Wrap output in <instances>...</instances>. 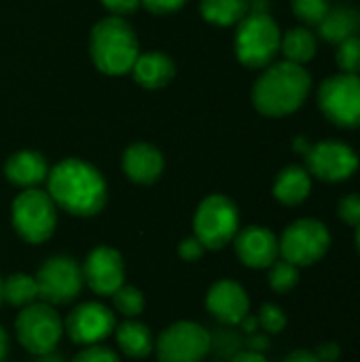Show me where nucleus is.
<instances>
[{
  "label": "nucleus",
  "instance_id": "f8f14e48",
  "mask_svg": "<svg viewBox=\"0 0 360 362\" xmlns=\"http://www.w3.org/2000/svg\"><path fill=\"white\" fill-rule=\"evenodd\" d=\"M303 159H306V170L310 172L312 178L331 185L346 182L359 172L360 165L356 151L342 140H323L310 144Z\"/></svg>",
  "mask_w": 360,
  "mask_h": 362
},
{
  "label": "nucleus",
  "instance_id": "f704fd0d",
  "mask_svg": "<svg viewBox=\"0 0 360 362\" xmlns=\"http://www.w3.org/2000/svg\"><path fill=\"white\" fill-rule=\"evenodd\" d=\"M104 8L110 11V15L115 17H125V15H132L138 6H140V0H100Z\"/></svg>",
  "mask_w": 360,
  "mask_h": 362
},
{
  "label": "nucleus",
  "instance_id": "412c9836",
  "mask_svg": "<svg viewBox=\"0 0 360 362\" xmlns=\"http://www.w3.org/2000/svg\"><path fill=\"white\" fill-rule=\"evenodd\" d=\"M316 28L327 42L339 45L342 40L360 34V11L356 6H348V4L331 6L325 19Z\"/></svg>",
  "mask_w": 360,
  "mask_h": 362
},
{
  "label": "nucleus",
  "instance_id": "a18cd8bd",
  "mask_svg": "<svg viewBox=\"0 0 360 362\" xmlns=\"http://www.w3.org/2000/svg\"><path fill=\"white\" fill-rule=\"evenodd\" d=\"M0 303H2V280H0Z\"/></svg>",
  "mask_w": 360,
  "mask_h": 362
},
{
  "label": "nucleus",
  "instance_id": "4be33fe9",
  "mask_svg": "<svg viewBox=\"0 0 360 362\" xmlns=\"http://www.w3.org/2000/svg\"><path fill=\"white\" fill-rule=\"evenodd\" d=\"M115 337L121 352L129 358H146L155 350V339L151 329L134 318H127L125 322L115 327Z\"/></svg>",
  "mask_w": 360,
  "mask_h": 362
},
{
  "label": "nucleus",
  "instance_id": "72a5a7b5",
  "mask_svg": "<svg viewBox=\"0 0 360 362\" xmlns=\"http://www.w3.org/2000/svg\"><path fill=\"white\" fill-rule=\"evenodd\" d=\"M187 0H140V4H144L151 13L155 15H170L176 13L178 8H182Z\"/></svg>",
  "mask_w": 360,
  "mask_h": 362
},
{
  "label": "nucleus",
  "instance_id": "4468645a",
  "mask_svg": "<svg viewBox=\"0 0 360 362\" xmlns=\"http://www.w3.org/2000/svg\"><path fill=\"white\" fill-rule=\"evenodd\" d=\"M85 284L102 297H112L125 284V263L119 250L110 246L93 248L83 263Z\"/></svg>",
  "mask_w": 360,
  "mask_h": 362
},
{
  "label": "nucleus",
  "instance_id": "39448f33",
  "mask_svg": "<svg viewBox=\"0 0 360 362\" xmlns=\"http://www.w3.org/2000/svg\"><path fill=\"white\" fill-rule=\"evenodd\" d=\"M11 221L15 233L28 244L47 242L57 225V206L47 191L23 189L11 206Z\"/></svg>",
  "mask_w": 360,
  "mask_h": 362
},
{
  "label": "nucleus",
  "instance_id": "0eeeda50",
  "mask_svg": "<svg viewBox=\"0 0 360 362\" xmlns=\"http://www.w3.org/2000/svg\"><path fill=\"white\" fill-rule=\"evenodd\" d=\"M318 108L325 119L342 129L360 127V74L337 72L318 87Z\"/></svg>",
  "mask_w": 360,
  "mask_h": 362
},
{
  "label": "nucleus",
  "instance_id": "5701e85b",
  "mask_svg": "<svg viewBox=\"0 0 360 362\" xmlns=\"http://www.w3.org/2000/svg\"><path fill=\"white\" fill-rule=\"evenodd\" d=\"M280 51L286 62L306 66L308 62H312L316 57L318 38L308 25H299V28H293L286 34H282Z\"/></svg>",
  "mask_w": 360,
  "mask_h": 362
},
{
  "label": "nucleus",
  "instance_id": "9b49d317",
  "mask_svg": "<svg viewBox=\"0 0 360 362\" xmlns=\"http://www.w3.org/2000/svg\"><path fill=\"white\" fill-rule=\"evenodd\" d=\"M38 284V299L49 305H66L83 291V269L72 257L47 259L34 276Z\"/></svg>",
  "mask_w": 360,
  "mask_h": 362
},
{
  "label": "nucleus",
  "instance_id": "a878e982",
  "mask_svg": "<svg viewBox=\"0 0 360 362\" xmlns=\"http://www.w3.org/2000/svg\"><path fill=\"white\" fill-rule=\"evenodd\" d=\"M269 288L274 293H291L297 284H299V267H295L293 263L284 261V259H278L272 267H269Z\"/></svg>",
  "mask_w": 360,
  "mask_h": 362
},
{
  "label": "nucleus",
  "instance_id": "c9c22d12",
  "mask_svg": "<svg viewBox=\"0 0 360 362\" xmlns=\"http://www.w3.org/2000/svg\"><path fill=\"white\" fill-rule=\"evenodd\" d=\"M314 354L318 356V361L320 362H337L339 361V356H342V348H339L335 341H327V344L318 346Z\"/></svg>",
  "mask_w": 360,
  "mask_h": 362
},
{
  "label": "nucleus",
  "instance_id": "9d476101",
  "mask_svg": "<svg viewBox=\"0 0 360 362\" xmlns=\"http://www.w3.org/2000/svg\"><path fill=\"white\" fill-rule=\"evenodd\" d=\"M210 348V333L191 320H180L166 327L155 341L159 362H202Z\"/></svg>",
  "mask_w": 360,
  "mask_h": 362
},
{
  "label": "nucleus",
  "instance_id": "bb28decb",
  "mask_svg": "<svg viewBox=\"0 0 360 362\" xmlns=\"http://www.w3.org/2000/svg\"><path fill=\"white\" fill-rule=\"evenodd\" d=\"M115 310L125 318H138L144 312V295L136 286H121L112 295Z\"/></svg>",
  "mask_w": 360,
  "mask_h": 362
},
{
  "label": "nucleus",
  "instance_id": "ddd939ff",
  "mask_svg": "<svg viewBox=\"0 0 360 362\" xmlns=\"http://www.w3.org/2000/svg\"><path fill=\"white\" fill-rule=\"evenodd\" d=\"M115 314L98 301L76 305L64 322V331L79 346H95L104 341L115 333Z\"/></svg>",
  "mask_w": 360,
  "mask_h": 362
},
{
  "label": "nucleus",
  "instance_id": "e433bc0d",
  "mask_svg": "<svg viewBox=\"0 0 360 362\" xmlns=\"http://www.w3.org/2000/svg\"><path fill=\"white\" fill-rule=\"evenodd\" d=\"M282 362H320L318 361V356L312 352V350H295V352H291L286 358Z\"/></svg>",
  "mask_w": 360,
  "mask_h": 362
},
{
  "label": "nucleus",
  "instance_id": "473e14b6",
  "mask_svg": "<svg viewBox=\"0 0 360 362\" xmlns=\"http://www.w3.org/2000/svg\"><path fill=\"white\" fill-rule=\"evenodd\" d=\"M204 252H206V248H204V244H202L195 235H193V238H185V240L180 242V246H178L180 259H185V261H189V263L199 261V259L204 257Z\"/></svg>",
  "mask_w": 360,
  "mask_h": 362
},
{
  "label": "nucleus",
  "instance_id": "f257e3e1",
  "mask_svg": "<svg viewBox=\"0 0 360 362\" xmlns=\"http://www.w3.org/2000/svg\"><path fill=\"white\" fill-rule=\"evenodd\" d=\"M47 193L57 208L72 216H95L108 197L106 180L100 170L83 159H64L47 176Z\"/></svg>",
  "mask_w": 360,
  "mask_h": 362
},
{
  "label": "nucleus",
  "instance_id": "dca6fc26",
  "mask_svg": "<svg viewBox=\"0 0 360 362\" xmlns=\"http://www.w3.org/2000/svg\"><path fill=\"white\" fill-rule=\"evenodd\" d=\"M206 308L219 322L233 327L250 314V299L242 284L223 278L210 286L206 295Z\"/></svg>",
  "mask_w": 360,
  "mask_h": 362
},
{
  "label": "nucleus",
  "instance_id": "c756f323",
  "mask_svg": "<svg viewBox=\"0 0 360 362\" xmlns=\"http://www.w3.org/2000/svg\"><path fill=\"white\" fill-rule=\"evenodd\" d=\"M257 320H259V327H261L267 335H278V333H282V331L286 329V322H289L284 310H282L280 305H276V303H265V305H261Z\"/></svg>",
  "mask_w": 360,
  "mask_h": 362
},
{
  "label": "nucleus",
  "instance_id": "2eb2a0df",
  "mask_svg": "<svg viewBox=\"0 0 360 362\" xmlns=\"http://www.w3.org/2000/svg\"><path fill=\"white\" fill-rule=\"evenodd\" d=\"M233 248L242 265L250 269H269L280 259V244L276 233L261 225L240 229L233 238Z\"/></svg>",
  "mask_w": 360,
  "mask_h": 362
},
{
  "label": "nucleus",
  "instance_id": "6e6552de",
  "mask_svg": "<svg viewBox=\"0 0 360 362\" xmlns=\"http://www.w3.org/2000/svg\"><path fill=\"white\" fill-rule=\"evenodd\" d=\"M278 244L280 257L301 269L327 257L331 248V231L323 221L299 218L282 231Z\"/></svg>",
  "mask_w": 360,
  "mask_h": 362
},
{
  "label": "nucleus",
  "instance_id": "20e7f679",
  "mask_svg": "<svg viewBox=\"0 0 360 362\" xmlns=\"http://www.w3.org/2000/svg\"><path fill=\"white\" fill-rule=\"evenodd\" d=\"M280 42L282 32L274 17L265 11H252L238 23L233 40L236 57L250 70H263L274 64L280 53Z\"/></svg>",
  "mask_w": 360,
  "mask_h": 362
},
{
  "label": "nucleus",
  "instance_id": "7c9ffc66",
  "mask_svg": "<svg viewBox=\"0 0 360 362\" xmlns=\"http://www.w3.org/2000/svg\"><path fill=\"white\" fill-rule=\"evenodd\" d=\"M337 214L342 218L344 225L348 227H359L360 225V195L359 193H350L346 197H342L339 206H337Z\"/></svg>",
  "mask_w": 360,
  "mask_h": 362
},
{
  "label": "nucleus",
  "instance_id": "58836bf2",
  "mask_svg": "<svg viewBox=\"0 0 360 362\" xmlns=\"http://www.w3.org/2000/svg\"><path fill=\"white\" fill-rule=\"evenodd\" d=\"M267 346H269V341H267V337H265V335H257V333H252V335H250V339H248V350L263 352V350H267Z\"/></svg>",
  "mask_w": 360,
  "mask_h": 362
},
{
  "label": "nucleus",
  "instance_id": "ea45409f",
  "mask_svg": "<svg viewBox=\"0 0 360 362\" xmlns=\"http://www.w3.org/2000/svg\"><path fill=\"white\" fill-rule=\"evenodd\" d=\"M240 327H242V331H246L248 335H252V333H257V329H259V320H257V316L248 314V316L240 322Z\"/></svg>",
  "mask_w": 360,
  "mask_h": 362
},
{
  "label": "nucleus",
  "instance_id": "2f4dec72",
  "mask_svg": "<svg viewBox=\"0 0 360 362\" xmlns=\"http://www.w3.org/2000/svg\"><path fill=\"white\" fill-rule=\"evenodd\" d=\"M70 362H119V356L115 350L95 344V346H85V350H81Z\"/></svg>",
  "mask_w": 360,
  "mask_h": 362
},
{
  "label": "nucleus",
  "instance_id": "c85d7f7f",
  "mask_svg": "<svg viewBox=\"0 0 360 362\" xmlns=\"http://www.w3.org/2000/svg\"><path fill=\"white\" fill-rule=\"evenodd\" d=\"M291 6H293L295 17L310 28V25H318L325 19V15L331 8V2L329 0H291Z\"/></svg>",
  "mask_w": 360,
  "mask_h": 362
},
{
  "label": "nucleus",
  "instance_id": "423d86ee",
  "mask_svg": "<svg viewBox=\"0 0 360 362\" xmlns=\"http://www.w3.org/2000/svg\"><path fill=\"white\" fill-rule=\"evenodd\" d=\"M193 229L206 250H221L231 244L240 231V210L227 195H208L197 206Z\"/></svg>",
  "mask_w": 360,
  "mask_h": 362
},
{
  "label": "nucleus",
  "instance_id": "6ab92c4d",
  "mask_svg": "<svg viewBox=\"0 0 360 362\" xmlns=\"http://www.w3.org/2000/svg\"><path fill=\"white\" fill-rule=\"evenodd\" d=\"M132 74L144 89H161L174 78L176 64L163 51H146L136 57Z\"/></svg>",
  "mask_w": 360,
  "mask_h": 362
},
{
  "label": "nucleus",
  "instance_id": "cd10ccee",
  "mask_svg": "<svg viewBox=\"0 0 360 362\" xmlns=\"http://www.w3.org/2000/svg\"><path fill=\"white\" fill-rule=\"evenodd\" d=\"M335 62H337L339 72L360 74V34L359 36H350L337 45Z\"/></svg>",
  "mask_w": 360,
  "mask_h": 362
},
{
  "label": "nucleus",
  "instance_id": "c03bdc74",
  "mask_svg": "<svg viewBox=\"0 0 360 362\" xmlns=\"http://www.w3.org/2000/svg\"><path fill=\"white\" fill-rule=\"evenodd\" d=\"M356 250H359L360 255V225L356 227Z\"/></svg>",
  "mask_w": 360,
  "mask_h": 362
},
{
  "label": "nucleus",
  "instance_id": "37998d69",
  "mask_svg": "<svg viewBox=\"0 0 360 362\" xmlns=\"http://www.w3.org/2000/svg\"><path fill=\"white\" fill-rule=\"evenodd\" d=\"M6 352H8V337H6V333H4V329L0 327V362L4 361V356H6Z\"/></svg>",
  "mask_w": 360,
  "mask_h": 362
},
{
  "label": "nucleus",
  "instance_id": "1a4fd4ad",
  "mask_svg": "<svg viewBox=\"0 0 360 362\" xmlns=\"http://www.w3.org/2000/svg\"><path fill=\"white\" fill-rule=\"evenodd\" d=\"M15 335L30 354L53 352L64 335V322L49 303H32L15 320Z\"/></svg>",
  "mask_w": 360,
  "mask_h": 362
},
{
  "label": "nucleus",
  "instance_id": "a19ab883",
  "mask_svg": "<svg viewBox=\"0 0 360 362\" xmlns=\"http://www.w3.org/2000/svg\"><path fill=\"white\" fill-rule=\"evenodd\" d=\"M36 362H66L62 354H57L55 350L53 352H47V354H38L36 356Z\"/></svg>",
  "mask_w": 360,
  "mask_h": 362
},
{
  "label": "nucleus",
  "instance_id": "aec40b11",
  "mask_svg": "<svg viewBox=\"0 0 360 362\" xmlns=\"http://www.w3.org/2000/svg\"><path fill=\"white\" fill-rule=\"evenodd\" d=\"M272 193L282 206H299L312 193V176L301 165H286L284 170L278 172Z\"/></svg>",
  "mask_w": 360,
  "mask_h": 362
},
{
  "label": "nucleus",
  "instance_id": "f3484780",
  "mask_svg": "<svg viewBox=\"0 0 360 362\" xmlns=\"http://www.w3.org/2000/svg\"><path fill=\"white\" fill-rule=\"evenodd\" d=\"M123 172L136 185H153L163 174L166 161L157 146L149 142H136L123 153Z\"/></svg>",
  "mask_w": 360,
  "mask_h": 362
},
{
  "label": "nucleus",
  "instance_id": "a211bd4d",
  "mask_svg": "<svg viewBox=\"0 0 360 362\" xmlns=\"http://www.w3.org/2000/svg\"><path fill=\"white\" fill-rule=\"evenodd\" d=\"M4 176L19 189H34L49 176V163L38 151H17L4 163Z\"/></svg>",
  "mask_w": 360,
  "mask_h": 362
},
{
  "label": "nucleus",
  "instance_id": "79ce46f5",
  "mask_svg": "<svg viewBox=\"0 0 360 362\" xmlns=\"http://www.w3.org/2000/svg\"><path fill=\"white\" fill-rule=\"evenodd\" d=\"M310 144H312V142H308V140H306L303 136H299V138H297V140L293 142V148H295L297 153L306 155V153H308V148H310Z\"/></svg>",
  "mask_w": 360,
  "mask_h": 362
},
{
  "label": "nucleus",
  "instance_id": "7ed1b4c3",
  "mask_svg": "<svg viewBox=\"0 0 360 362\" xmlns=\"http://www.w3.org/2000/svg\"><path fill=\"white\" fill-rule=\"evenodd\" d=\"M89 51L95 68L108 76H121L132 72L136 57L140 55L138 38L125 17H104L98 21L89 36Z\"/></svg>",
  "mask_w": 360,
  "mask_h": 362
},
{
  "label": "nucleus",
  "instance_id": "393cba45",
  "mask_svg": "<svg viewBox=\"0 0 360 362\" xmlns=\"http://www.w3.org/2000/svg\"><path fill=\"white\" fill-rule=\"evenodd\" d=\"M2 299L15 308H28V305L36 303V299H38L36 278L28 276V274H11L2 282Z\"/></svg>",
  "mask_w": 360,
  "mask_h": 362
},
{
  "label": "nucleus",
  "instance_id": "b1692460",
  "mask_svg": "<svg viewBox=\"0 0 360 362\" xmlns=\"http://www.w3.org/2000/svg\"><path fill=\"white\" fill-rule=\"evenodd\" d=\"M199 13L214 25H238L250 13V0H202Z\"/></svg>",
  "mask_w": 360,
  "mask_h": 362
},
{
  "label": "nucleus",
  "instance_id": "4c0bfd02",
  "mask_svg": "<svg viewBox=\"0 0 360 362\" xmlns=\"http://www.w3.org/2000/svg\"><path fill=\"white\" fill-rule=\"evenodd\" d=\"M231 362H267V358L261 354V352H255V350H244V352H238L233 356Z\"/></svg>",
  "mask_w": 360,
  "mask_h": 362
},
{
  "label": "nucleus",
  "instance_id": "f03ea898",
  "mask_svg": "<svg viewBox=\"0 0 360 362\" xmlns=\"http://www.w3.org/2000/svg\"><path fill=\"white\" fill-rule=\"evenodd\" d=\"M312 91L310 72L293 62H276L263 68L252 87V106L272 119L297 112Z\"/></svg>",
  "mask_w": 360,
  "mask_h": 362
}]
</instances>
